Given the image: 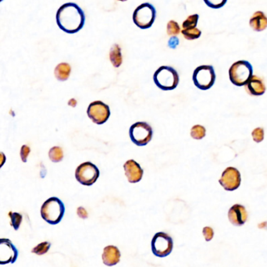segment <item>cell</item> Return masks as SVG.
<instances>
[{"mask_svg": "<svg viewBox=\"0 0 267 267\" xmlns=\"http://www.w3.org/2000/svg\"><path fill=\"white\" fill-rule=\"evenodd\" d=\"M56 18L57 25L66 33H77L85 25V13L75 2H67L61 6Z\"/></svg>", "mask_w": 267, "mask_h": 267, "instance_id": "cell-1", "label": "cell"}, {"mask_svg": "<svg viewBox=\"0 0 267 267\" xmlns=\"http://www.w3.org/2000/svg\"><path fill=\"white\" fill-rule=\"evenodd\" d=\"M64 213V204L57 197L49 198L41 206V217L51 225H56L60 223Z\"/></svg>", "mask_w": 267, "mask_h": 267, "instance_id": "cell-2", "label": "cell"}, {"mask_svg": "<svg viewBox=\"0 0 267 267\" xmlns=\"http://www.w3.org/2000/svg\"><path fill=\"white\" fill-rule=\"evenodd\" d=\"M177 71L169 66H162L156 70L153 75L155 85L163 91H171L177 88L179 84Z\"/></svg>", "mask_w": 267, "mask_h": 267, "instance_id": "cell-3", "label": "cell"}, {"mask_svg": "<svg viewBox=\"0 0 267 267\" xmlns=\"http://www.w3.org/2000/svg\"><path fill=\"white\" fill-rule=\"evenodd\" d=\"M253 75V68L249 62L239 60L232 64L229 70V77L232 84L236 86H243L249 81Z\"/></svg>", "mask_w": 267, "mask_h": 267, "instance_id": "cell-4", "label": "cell"}, {"mask_svg": "<svg viewBox=\"0 0 267 267\" xmlns=\"http://www.w3.org/2000/svg\"><path fill=\"white\" fill-rule=\"evenodd\" d=\"M156 18V10L153 5L146 2L140 5L133 14V21L141 29H148L153 24Z\"/></svg>", "mask_w": 267, "mask_h": 267, "instance_id": "cell-5", "label": "cell"}, {"mask_svg": "<svg viewBox=\"0 0 267 267\" xmlns=\"http://www.w3.org/2000/svg\"><path fill=\"white\" fill-rule=\"evenodd\" d=\"M194 85L200 90H208L214 85L216 74L210 65H202L194 70L192 76Z\"/></svg>", "mask_w": 267, "mask_h": 267, "instance_id": "cell-6", "label": "cell"}, {"mask_svg": "<svg viewBox=\"0 0 267 267\" xmlns=\"http://www.w3.org/2000/svg\"><path fill=\"white\" fill-rule=\"evenodd\" d=\"M153 128L146 122H137L130 128V138L136 146H146L153 138Z\"/></svg>", "mask_w": 267, "mask_h": 267, "instance_id": "cell-7", "label": "cell"}, {"mask_svg": "<svg viewBox=\"0 0 267 267\" xmlns=\"http://www.w3.org/2000/svg\"><path fill=\"white\" fill-rule=\"evenodd\" d=\"M151 248L156 257H167L173 251V239L165 232H158L152 239Z\"/></svg>", "mask_w": 267, "mask_h": 267, "instance_id": "cell-8", "label": "cell"}, {"mask_svg": "<svg viewBox=\"0 0 267 267\" xmlns=\"http://www.w3.org/2000/svg\"><path fill=\"white\" fill-rule=\"evenodd\" d=\"M75 177L81 185L90 186L96 182L99 177V170L93 163L85 162L77 167Z\"/></svg>", "mask_w": 267, "mask_h": 267, "instance_id": "cell-9", "label": "cell"}, {"mask_svg": "<svg viewBox=\"0 0 267 267\" xmlns=\"http://www.w3.org/2000/svg\"><path fill=\"white\" fill-rule=\"evenodd\" d=\"M87 114L93 123L101 125L106 123L110 118V107L102 101H95L91 102L88 107Z\"/></svg>", "mask_w": 267, "mask_h": 267, "instance_id": "cell-10", "label": "cell"}, {"mask_svg": "<svg viewBox=\"0 0 267 267\" xmlns=\"http://www.w3.org/2000/svg\"><path fill=\"white\" fill-rule=\"evenodd\" d=\"M241 181L242 177L238 170L234 167H228L223 172L219 182L225 190L231 191L239 188Z\"/></svg>", "mask_w": 267, "mask_h": 267, "instance_id": "cell-11", "label": "cell"}, {"mask_svg": "<svg viewBox=\"0 0 267 267\" xmlns=\"http://www.w3.org/2000/svg\"><path fill=\"white\" fill-rule=\"evenodd\" d=\"M18 257V250L7 238L0 239V265L14 263Z\"/></svg>", "mask_w": 267, "mask_h": 267, "instance_id": "cell-12", "label": "cell"}, {"mask_svg": "<svg viewBox=\"0 0 267 267\" xmlns=\"http://www.w3.org/2000/svg\"><path fill=\"white\" fill-rule=\"evenodd\" d=\"M125 175L130 183L139 182L143 177L144 171L141 166L133 159H129L124 165Z\"/></svg>", "mask_w": 267, "mask_h": 267, "instance_id": "cell-13", "label": "cell"}, {"mask_svg": "<svg viewBox=\"0 0 267 267\" xmlns=\"http://www.w3.org/2000/svg\"><path fill=\"white\" fill-rule=\"evenodd\" d=\"M228 219L234 226H242L248 220V212L246 207L242 205H234L228 211Z\"/></svg>", "mask_w": 267, "mask_h": 267, "instance_id": "cell-14", "label": "cell"}, {"mask_svg": "<svg viewBox=\"0 0 267 267\" xmlns=\"http://www.w3.org/2000/svg\"><path fill=\"white\" fill-rule=\"evenodd\" d=\"M120 250L116 246H108L104 248L102 252V262L107 267H113L119 263L120 260Z\"/></svg>", "mask_w": 267, "mask_h": 267, "instance_id": "cell-15", "label": "cell"}, {"mask_svg": "<svg viewBox=\"0 0 267 267\" xmlns=\"http://www.w3.org/2000/svg\"><path fill=\"white\" fill-rule=\"evenodd\" d=\"M246 90L248 94L254 96H259L264 94L266 92V86L261 79L256 76H253L246 83Z\"/></svg>", "mask_w": 267, "mask_h": 267, "instance_id": "cell-16", "label": "cell"}, {"mask_svg": "<svg viewBox=\"0 0 267 267\" xmlns=\"http://www.w3.org/2000/svg\"><path fill=\"white\" fill-rule=\"evenodd\" d=\"M249 24L255 32H263L267 28V16L262 11H257L251 16Z\"/></svg>", "mask_w": 267, "mask_h": 267, "instance_id": "cell-17", "label": "cell"}, {"mask_svg": "<svg viewBox=\"0 0 267 267\" xmlns=\"http://www.w3.org/2000/svg\"><path fill=\"white\" fill-rule=\"evenodd\" d=\"M71 72V67L69 63H61L56 67L54 75L58 81H65L69 78Z\"/></svg>", "mask_w": 267, "mask_h": 267, "instance_id": "cell-18", "label": "cell"}, {"mask_svg": "<svg viewBox=\"0 0 267 267\" xmlns=\"http://www.w3.org/2000/svg\"><path fill=\"white\" fill-rule=\"evenodd\" d=\"M110 59L114 67L117 68L120 67L123 62V58L120 45L115 44L111 47L110 51Z\"/></svg>", "mask_w": 267, "mask_h": 267, "instance_id": "cell-19", "label": "cell"}, {"mask_svg": "<svg viewBox=\"0 0 267 267\" xmlns=\"http://www.w3.org/2000/svg\"><path fill=\"white\" fill-rule=\"evenodd\" d=\"M49 157L53 163H59L63 159V151L62 148L54 146L49 151Z\"/></svg>", "mask_w": 267, "mask_h": 267, "instance_id": "cell-20", "label": "cell"}, {"mask_svg": "<svg viewBox=\"0 0 267 267\" xmlns=\"http://www.w3.org/2000/svg\"><path fill=\"white\" fill-rule=\"evenodd\" d=\"M206 134H207V130L202 125L193 126L191 129V136L194 139H203L206 136Z\"/></svg>", "mask_w": 267, "mask_h": 267, "instance_id": "cell-21", "label": "cell"}, {"mask_svg": "<svg viewBox=\"0 0 267 267\" xmlns=\"http://www.w3.org/2000/svg\"><path fill=\"white\" fill-rule=\"evenodd\" d=\"M181 33L187 40L197 39L202 35V32L200 30L196 28H191V29H183V31H181Z\"/></svg>", "mask_w": 267, "mask_h": 267, "instance_id": "cell-22", "label": "cell"}, {"mask_svg": "<svg viewBox=\"0 0 267 267\" xmlns=\"http://www.w3.org/2000/svg\"><path fill=\"white\" fill-rule=\"evenodd\" d=\"M9 216L10 217V225L14 228V230H18L20 228V224H21L23 216L19 212H10L9 213Z\"/></svg>", "mask_w": 267, "mask_h": 267, "instance_id": "cell-23", "label": "cell"}, {"mask_svg": "<svg viewBox=\"0 0 267 267\" xmlns=\"http://www.w3.org/2000/svg\"><path fill=\"white\" fill-rule=\"evenodd\" d=\"M50 247H51V243H49V242H41L34 248L32 252L38 255H45L49 251Z\"/></svg>", "mask_w": 267, "mask_h": 267, "instance_id": "cell-24", "label": "cell"}, {"mask_svg": "<svg viewBox=\"0 0 267 267\" xmlns=\"http://www.w3.org/2000/svg\"><path fill=\"white\" fill-rule=\"evenodd\" d=\"M198 14H193L187 18L185 21L183 22L182 27L184 29H191V28H196L198 24Z\"/></svg>", "mask_w": 267, "mask_h": 267, "instance_id": "cell-25", "label": "cell"}, {"mask_svg": "<svg viewBox=\"0 0 267 267\" xmlns=\"http://www.w3.org/2000/svg\"><path fill=\"white\" fill-rule=\"evenodd\" d=\"M167 32L168 36H177L181 32V28L175 20H170L167 24Z\"/></svg>", "mask_w": 267, "mask_h": 267, "instance_id": "cell-26", "label": "cell"}, {"mask_svg": "<svg viewBox=\"0 0 267 267\" xmlns=\"http://www.w3.org/2000/svg\"><path fill=\"white\" fill-rule=\"evenodd\" d=\"M205 3L212 9H220L226 4L228 0H204Z\"/></svg>", "mask_w": 267, "mask_h": 267, "instance_id": "cell-27", "label": "cell"}, {"mask_svg": "<svg viewBox=\"0 0 267 267\" xmlns=\"http://www.w3.org/2000/svg\"><path fill=\"white\" fill-rule=\"evenodd\" d=\"M251 135H252L254 142H257V143L263 142L264 139V130L262 128H255L251 133Z\"/></svg>", "mask_w": 267, "mask_h": 267, "instance_id": "cell-28", "label": "cell"}, {"mask_svg": "<svg viewBox=\"0 0 267 267\" xmlns=\"http://www.w3.org/2000/svg\"><path fill=\"white\" fill-rule=\"evenodd\" d=\"M30 153H31V149H30L29 146H26V145H24V146H21L20 155L23 163H27V161H28V155H29Z\"/></svg>", "mask_w": 267, "mask_h": 267, "instance_id": "cell-29", "label": "cell"}, {"mask_svg": "<svg viewBox=\"0 0 267 267\" xmlns=\"http://www.w3.org/2000/svg\"><path fill=\"white\" fill-rule=\"evenodd\" d=\"M203 234L207 242H210L214 236V231L210 227H205L203 229Z\"/></svg>", "mask_w": 267, "mask_h": 267, "instance_id": "cell-30", "label": "cell"}, {"mask_svg": "<svg viewBox=\"0 0 267 267\" xmlns=\"http://www.w3.org/2000/svg\"><path fill=\"white\" fill-rule=\"evenodd\" d=\"M77 214L80 218L84 219V220L88 218V216H89V214H88V212H87L86 210H85L84 207H81L77 208Z\"/></svg>", "mask_w": 267, "mask_h": 267, "instance_id": "cell-31", "label": "cell"}, {"mask_svg": "<svg viewBox=\"0 0 267 267\" xmlns=\"http://www.w3.org/2000/svg\"><path fill=\"white\" fill-rule=\"evenodd\" d=\"M179 44V39L177 37H171L170 38L169 42H168V45H169L170 47L172 48V49H174L176 48L177 45H178Z\"/></svg>", "mask_w": 267, "mask_h": 267, "instance_id": "cell-32", "label": "cell"}, {"mask_svg": "<svg viewBox=\"0 0 267 267\" xmlns=\"http://www.w3.org/2000/svg\"><path fill=\"white\" fill-rule=\"evenodd\" d=\"M6 156L3 153H0V169L3 167L6 163Z\"/></svg>", "mask_w": 267, "mask_h": 267, "instance_id": "cell-33", "label": "cell"}, {"mask_svg": "<svg viewBox=\"0 0 267 267\" xmlns=\"http://www.w3.org/2000/svg\"><path fill=\"white\" fill-rule=\"evenodd\" d=\"M68 105L72 106V107H75L76 105H77V101L75 98H71V99H70L69 102H68Z\"/></svg>", "mask_w": 267, "mask_h": 267, "instance_id": "cell-34", "label": "cell"}, {"mask_svg": "<svg viewBox=\"0 0 267 267\" xmlns=\"http://www.w3.org/2000/svg\"><path fill=\"white\" fill-rule=\"evenodd\" d=\"M118 1H120V2H125L127 0H118Z\"/></svg>", "mask_w": 267, "mask_h": 267, "instance_id": "cell-35", "label": "cell"}, {"mask_svg": "<svg viewBox=\"0 0 267 267\" xmlns=\"http://www.w3.org/2000/svg\"><path fill=\"white\" fill-rule=\"evenodd\" d=\"M2 0H0V2H2Z\"/></svg>", "mask_w": 267, "mask_h": 267, "instance_id": "cell-36", "label": "cell"}]
</instances>
